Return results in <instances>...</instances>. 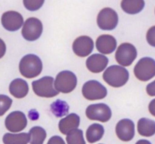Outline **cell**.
<instances>
[{
	"label": "cell",
	"mask_w": 155,
	"mask_h": 144,
	"mask_svg": "<svg viewBox=\"0 0 155 144\" xmlns=\"http://www.w3.org/2000/svg\"><path fill=\"white\" fill-rule=\"evenodd\" d=\"M19 71L23 77L33 78L41 74L43 69L42 61L35 54H27L19 62Z\"/></svg>",
	"instance_id": "obj_1"
},
{
	"label": "cell",
	"mask_w": 155,
	"mask_h": 144,
	"mask_svg": "<svg viewBox=\"0 0 155 144\" xmlns=\"http://www.w3.org/2000/svg\"><path fill=\"white\" fill-rule=\"evenodd\" d=\"M103 79L113 88H120L129 80V72L124 67L112 65L103 73Z\"/></svg>",
	"instance_id": "obj_2"
},
{
	"label": "cell",
	"mask_w": 155,
	"mask_h": 144,
	"mask_svg": "<svg viewBox=\"0 0 155 144\" xmlns=\"http://www.w3.org/2000/svg\"><path fill=\"white\" fill-rule=\"evenodd\" d=\"M54 80L52 77L45 76L41 79L34 81L32 83L34 93L43 98H53L59 94L54 87Z\"/></svg>",
	"instance_id": "obj_3"
},
{
	"label": "cell",
	"mask_w": 155,
	"mask_h": 144,
	"mask_svg": "<svg viewBox=\"0 0 155 144\" xmlns=\"http://www.w3.org/2000/svg\"><path fill=\"white\" fill-rule=\"evenodd\" d=\"M134 74L138 80L147 81L155 76V61L151 57H143L134 67Z\"/></svg>",
	"instance_id": "obj_4"
},
{
	"label": "cell",
	"mask_w": 155,
	"mask_h": 144,
	"mask_svg": "<svg viewBox=\"0 0 155 144\" xmlns=\"http://www.w3.org/2000/svg\"><path fill=\"white\" fill-rule=\"evenodd\" d=\"M77 85V77L70 70H63L58 73L54 81V88L57 91L68 94L74 91Z\"/></svg>",
	"instance_id": "obj_5"
},
{
	"label": "cell",
	"mask_w": 155,
	"mask_h": 144,
	"mask_svg": "<svg viewBox=\"0 0 155 144\" xmlns=\"http://www.w3.org/2000/svg\"><path fill=\"white\" fill-rule=\"evenodd\" d=\"M82 95L87 100H99L106 98L107 89L98 81L91 80L85 82L83 85Z\"/></svg>",
	"instance_id": "obj_6"
},
{
	"label": "cell",
	"mask_w": 155,
	"mask_h": 144,
	"mask_svg": "<svg viewBox=\"0 0 155 144\" xmlns=\"http://www.w3.org/2000/svg\"><path fill=\"white\" fill-rule=\"evenodd\" d=\"M137 56V51L133 44L129 43H124L119 46L116 51V61L124 67H128L132 64Z\"/></svg>",
	"instance_id": "obj_7"
},
{
	"label": "cell",
	"mask_w": 155,
	"mask_h": 144,
	"mask_svg": "<svg viewBox=\"0 0 155 144\" xmlns=\"http://www.w3.org/2000/svg\"><path fill=\"white\" fill-rule=\"evenodd\" d=\"M118 14L111 8H104L97 16V24L102 30H113L117 27Z\"/></svg>",
	"instance_id": "obj_8"
},
{
	"label": "cell",
	"mask_w": 155,
	"mask_h": 144,
	"mask_svg": "<svg viewBox=\"0 0 155 144\" xmlns=\"http://www.w3.org/2000/svg\"><path fill=\"white\" fill-rule=\"evenodd\" d=\"M43 32V25L40 19L35 17L28 18L25 21L22 29V35L28 41H37Z\"/></svg>",
	"instance_id": "obj_9"
},
{
	"label": "cell",
	"mask_w": 155,
	"mask_h": 144,
	"mask_svg": "<svg viewBox=\"0 0 155 144\" xmlns=\"http://www.w3.org/2000/svg\"><path fill=\"white\" fill-rule=\"evenodd\" d=\"M85 114L88 119L106 123L111 119L112 112L107 105L99 103L88 106L85 111Z\"/></svg>",
	"instance_id": "obj_10"
},
{
	"label": "cell",
	"mask_w": 155,
	"mask_h": 144,
	"mask_svg": "<svg viewBox=\"0 0 155 144\" xmlns=\"http://www.w3.org/2000/svg\"><path fill=\"white\" fill-rule=\"evenodd\" d=\"M5 125L9 132L18 133L24 129L27 125V119L25 114L19 111L11 113L5 120Z\"/></svg>",
	"instance_id": "obj_11"
},
{
	"label": "cell",
	"mask_w": 155,
	"mask_h": 144,
	"mask_svg": "<svg viewBox=\"0 0 155 144\" xmlns=\"http://www.w3.org/2000/svg\"><path fill=\"white\" fill-rule=\"evenodd\" d=\"M2 27L8 31H16L23 26V18L19 12L8 11L2 14Z\"/></svg>",
	"instance_id": "obj_12"
},
{
	"label": "cell",
	"mask_w": 155,
	"mask_h": 144,
	"mask_svg": "<svg viewBox=\"0 0 155 144\" xmlns=\"http://www.w3.org/2000/svg\"><path fill=\"white\" fill-rule=\"evenodd\" d=\"M94 48V42L91 37L81 36L75 39L72 45L74 53L77 56L85 57L92 53Z\"/></svg>",
	"instance_id": "obj_13"
},
{
	"label": "cell",
	"mask_w": 155,
	"mask_h": 144,
	"mask_svg": "<svg viewBox=\"0 0 155 144\" xmlns=\"http://www.w3.org/2000/svg\"><path fill=\"white\" fill-rule=\"evenodd\" d=\"M116 133L120 140L124 142L130 141L135 134V126L134 122L129 119H121L116 124Z\"/></svg>",
	"instance_id": "obj_14"
},
{
	"label": "cell",
	"mask_w": 155,
	"mask_h": 144,
	"mask_svg": "<svg viewBox=\"0 0 155 144\" xmlns=\"http://www.w3.org/2000/svg\"><path fill=\"white\" fill-rule=\"evenodd\" d=\"M109 59L106 56L99 54L90 56L86 61V67L92 73H100L107 67Z\"/></svg>",
	"instance_id": "obj_15"
},
{
	"label": "cell",
	"mask_w": 155,
	"mask_h": 144,
	"mask_svg": "<svg viewBox=\"0 0 155 144\" xmlns=\"http://www.w3.org/2000/svg\"><path fill=\"white\" fill-rule=\"evenodd\" d=\"M95 45L97 50L100 53L103 54H109L116 50V41L115 37L111 35H101L97 38Z\"/></svg>",
	"instance_id": "obj_16"
},
{
	"label": "cell",
	"mask_w": 155,
	"mask_h": 144,
	"mask_svg": "<svg viewBox=\"0 0 155 144\" xmlns=\"http://www.w3.org/2000/svg\"><path fill=\"white\" fill-rule=\"evenodd\" d=\"M80 124V117L75 113H71L60 120L58 127L59 130L64 135H68L72 130L77 129Z\"/></svg>",
	"instance_id": "obj_17"
},
{
	"label": "cell",
	"mask_w": 155,
	"mask_h": 144,
	"mask_svg": "<svg viewBox=\"0 0 155 144\" xmlns=\"http://www.w3.org/2000/svg\"><path fill=\"white\" fill-rule=\"evenodd\" d=\"M9 92L16 99H23L27 96L29 91L28 84L21 78L13 80L9 84Z\"/></svg>",
	"instance_id": "obj_18"
},
{
	"label": "cell",
	"mask_w": 155,
	"mask_h": 144,
	"mask_svg": "<svg viewBox=\"0 0 155 144\" xmlns=\"http://www.w3.org/2000/svg\"><path fill=\"white\" fill-rule=\"evenodd\" d=\"M137 131L143 136H152L155 134V122L147 118H142L137 123Z\"/></svg>",
	"instance_id": "obj_19"
},
{
	"label": "cell",
	"mask_w": 155,
	"mask_h": 144,
	"mask_svg": "<svg viewBox=\"0 0 155 144\" xmlns=\"http://www.w3.org/2000/svg\"><path fill=\"white\" fill-rule=\"evenodd\" d=\"M145 2L143 0H124L121 2L122 9L128 14H137L143 10Z\"/></svg>",
	"instance_id": "obj_20"
},
{
	"label": "cell",
	"mask_w": 155,
	"mask_h": 144,
	"mask_svg": "<svg viewBox=\"0 0 155 144\" xmlns=\"http://www.w3.org/2000/svg\"><path fill=\"white\" fill-rule=\"evenodd\" d=\"M104 127L100 124L94 123L89 126L86 131V139L89 143H94L100 140L104 135Z\"/></svg>",
	"instance_id": "obj_21"
},
{
	"label": "cell",
	"mask_w": 155,
	"mask_h": 144,
	"mask_svg": "<svg viewBox=\"0 0 155 144\" xmlns=\"http://www.w3.org/2000/svg\"><path fill=\"white\" fill-rule=\"evenodd\" d=\"M4 144H28L30 142V133H21L19 134L5 133L2 138Z\"/></svg>",
	"instance_id": "obj_22"
},
{
	"label": "cell",
	"mask_w": 155,
	"mask_h": 144,
	"mask_svg": "<svg viewBox=\"0 0 155 144\" xmlns=\"http://www.w3.org/2000/svg\"><path fill=\"white\" fill-rule=\"evenodd\" d=\"M30 144H44L46 139L47 133L44 128L41 126H34L30 129Z\"/></svg>",
	"instance_id": "obj_23"
},
{
	"label": "cell",
	"mask_w": 155,
	"mask_h": 144,
	"mask_svg": "<svg viewBox=\"0 0 155 144\" xmlns=\"http://www.w3.org/2000/svg\"><path fill=\"white\" fill-rule=\"evenodd\" d=\"M51 111L56 117H63L68 113L69 106L66 102L58 99L51 105Z\"/></svg>",
	"instance_id": "obj_24"
},
{
	"label": "cell",
	"mask_w": 155,
	"mask_h": 144,
	"mask_svg": "<svg viewBox=\"0 0 155 144\" xmlns=\"http://www.w3.org/2000/svg\"><path fill=\"white\" fill-rule=\"evenodd\" d=\"M68 144H85L83 137V132L81 129H74L69 133L66 137Z\"/></svg>",
	"instance_id": "obj_25"
},
{
	"label": "cell",
	"mask_w": 155,
	"mask_h": 144,
	"mask_svg": "<svg viewBox=\"0 0 155 144\" xmlns=\"http://www.w3.org/2000/svg\"><path fill=\"white\" fill-rule=\"evenodd\" d=\"M12 100L6 95H0V104H1V113L0 116H3L5 112H7L12 105Z\"/></svg>",
	"instance_id": "obj_26"
},
{
	"label": "cell",
	"mask_w": 155,
	"mask_h": 144,
	"mask_svg": "<svg viewBox=\"0 0 155 144\" xmlns=\"http://www.w3.org/2000/svg\"><path fill=\"white\" fill-rule=\"evenodd\" d=\"M44 0H35V1H30V0H24L23 5L26 9L30 11H36L41 7L44 4Z\"/></svg>",
	"instance_id": "obj_27"
},
{
	"label": "cell",
	"mask_w": 155,
	"mask_h": 144,
	"mask_svg": "<svg viewBox=\"0 0 155 144\" xmlns=\"http://www.w3.org/2000/svg\"><path fill=\"white\" fill-rule=\"evenodd\" d=\"M147 41L150 46L155 47V26L150 27L147 33Z\"/></svg>",
	"instance_id": "obj_28"
},
{
	"label": "cell",
	"mask_w": 155,
	"mask_h": 144,
	"mask_svg": "<svg viewBox=\"0 0 155 144\" xmlns=\"http://www.w3.org/2000/svg\"><path fill=\"white\" fill-rule=\"evenodd\" d=\"M48 144H65V142L59 136H54L48 140Z\"/></svg>",
	"instance_id": "obj_29"
},
{
	"label": "cell",
	"mask_w": 155,
	"mask_h": 144,
	"mask_svg": "<svg viewBox=\"0 0 155 144\" xmlns=\"http://www.w3.org/2000/svg\"><path fill=\"white\" fill-rule=\"evenodd\" d=\"M147 92L150 96H155V81L147 85Z\"/></svg>",
	"instance_id": "obj_30"
},
{
	"label": "cell",
	"mask_w": 155,
	"mask_h": 144,
	"mask_svg": "<svg viewBox=\"0 0 155 144\" xmlns=\"http://www.w3.org/2000/svg\"><path fill=\"white\" fill-rule=\"evenodd\" d=\"M148 109H149L150 114H151L152 116H155V99H153V100L150 102Z\"/></svg>",
	"instance_id": "obj_31"
},
{
	"label": "cell",
	"mask_w": 155,
	"mask_h": 144,
	"mask_svg": "<svg viewBox=\"0 0 155 144\" xmlns=\"http://www.w3.org/2000/svg\"><path fill=\"white\" fill-rule=\"evenodd\" d=\"M136 144H151L150 141L147 140V139H140L136 142Z\"/></svg>",
	"instance_id": "obj_32"
}]
</instances>
